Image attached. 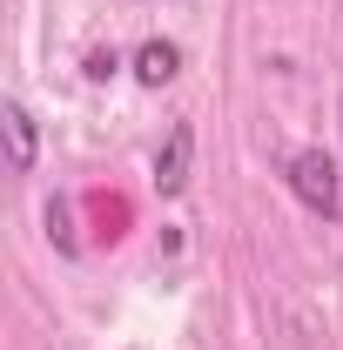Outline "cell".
I'll return each instance as SVG.
<instances>
[{
    "label": "cell",
    "instance_id": "6da1fadb",
    "mask_svg": "<svg viewBox=\"0 0 343 350\" xmlns=\"http://www.w3.org/2000/svg\"><path fill=\"white\" fill-rule=\"evenodd\" d=\"M290 189L303 196V209L337 216V162H330L323 148H303L297 162H290Z\"/></svg>",
    "mask_w": 343,
    "mask_h": 350
},
{
    "label": "cell",
    "instance_id": "3957f363",
    "mask_svg": "<svg viewBox=\"0 0 343 350\" xmlns=\"http://www.w3.org/2000/svg\"><path fill=\"white\" fill-rule=\"evenodd\" d=\"M189 148H195V135H189V122H175L169 148H162V162H155V182H162V189H182V182H189Z\"/></svg>",
    "mask_w": 343,
    "mask_h": 350
},
{
    "label": "cell",
    "instance_id": "7a4b0ae2",
    "mask_svg": "<svg viewBox=\"0 0 343 350\" xmlns=\"http://www.w3.org/2000/svg\"><path fill=\"white\" fill-rule=\"evenodd\" d=\"M0 129H7V162H14V175L34 169V122H27V108L20 101H0Z\"/></svg>",
    "mask_w": 343,
    "mask_h": 350
},
{
    "label": "cell",
    "instance_id": "277c9868",
    "mask_svg": "<svg viewBox=\"0 0 343 350\" xmlns=\"http://www.w3.org/2000/svg\"><path fill=\"white\" fill-rule=\"evenodd\" d=\"M175 68H182V54H175L169 41H148V47H141V54H135V75H141V81H148V88L175 81Z\"/></svg>",
    "mask_w": 343,
    "mask_h": 350
}]
</instances>
